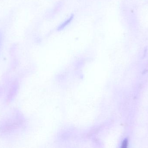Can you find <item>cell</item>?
I'll return each mask as SVG.
<instances>
[{
  "instance_id": "1",
  "label": "cell",
  "mask_w": 148,
  "mask_h": 148,
  "mask_svg": "<svg viewBox=\"0 0 148 148\" xmlns=\"http://www.w3.org/2000/svg\"><path fill=\"white\" fill-rule=\"evenodd\" d=\"M73 15H72L69 19L66 20L61 25H60V26L58 27V30H62V29H63L64 28H66L67 25H68V24L70 23V22H71V21L73 20Z\"/></svg>"
}]
</instances>
